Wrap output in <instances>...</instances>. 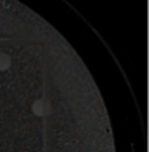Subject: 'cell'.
I'll list each match as a JSON object with an SVG mask.
<instances>
[{
  "mask_svg": "<svg viewBox=\"0 0 149 152\" xmlns=\"http://www.w3.org/2000/svg\"><path fill=\"white\" fill-rule=\"evenodd\" d=\"M11 64V59L10 56L5 55V53H0V71H7Z\"/></svg>",
  "mask_w": 149,
  "mask_h": 152,
  "instance_id": "obj_1",
  "label": "cell"
},
{
  "mask_svg": "<svg viewBox=\"0 0 149 152\" xmlns=\"http://www.w3.org/2000/svg\"><path fill=\"white\" fill-rule=\"evenodd\" d=\"M32 112L35 115H43V102L42 101H35L34 106H32Z\"/></svg>",
  "mask_w": 149,
  "mask_h": 152,
  "instance_id": "obj_2",
  "label": "cell"
}]
</instances>
